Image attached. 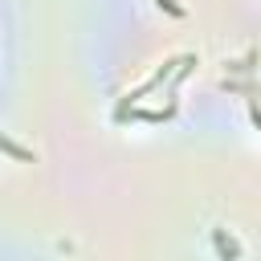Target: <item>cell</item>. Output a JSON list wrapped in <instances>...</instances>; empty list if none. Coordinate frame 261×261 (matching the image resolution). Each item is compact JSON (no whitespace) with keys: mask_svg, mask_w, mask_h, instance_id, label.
<instances>
[{"mask_svg":"<svg viewBox=\"0 0 261 261\" xmlns=\"http://www.w3.org/2000/svg\"><path fill=\"white\" fill-rule=\"evenodd\" d=\"M220 86H224V90H232V94H245V98H253V73H249L245 82H237V77H224Z\"/></svg>","mask_w":261,"mask_h":261,"instance_id":"cell-3","label":"cell"},{"mask_svg":"<svg viewBox=\"0 0 261 261\" xmlns=\"http://www.w3.org/2000/svg\"><path fill=\"white\" fill-rule=\"evenodd\" d=\"M212 245H216V253H220V257H232V261L241 257V245H232V241L224 237V228H212Z\"/></svg>","mask_w":261,"mask_h":261,"instance_id":"cell-1","label":"cell"},{"mask_svg":"<svg viewBox=\"0 0 261 261\" xmlns=\"http://www.w3.org/2000/svg\"><path fill=\"white\" fill-rule=\"evenodd\" d=\"M0 151H4V155H12V159H20V163H33V151H29V147H20V143H12L8 135H0Z\"/></svg>","mask_w":261,"mask_h":261,"instance_id":"cell-2","label":"cell"},{"mask_svg":"<svg viewBox=\"0 0 261 261\" xmlns=\"http://www.w3.org/2000/svg\"><path fill=\"white\" fill-rule=\"evenodd\" d=\"M159 8L171 12V16H184V4H179V0H159Z\"/></svg>","mask_w":261,"mask_h":261,"instance_id":"cell-5","label":"cell"},{"mask_svg":"<svg viewBox=\"0 0 261 261\" xmlns=\"http://www.w3.org/2000/svg\"><path fill=\"white\" fill-rule=\"evenodd\" d=\"M253 61H257V53L249 49L241 61H228V73H253Z\"/></svg>","mask_w":261,"mask_h":261,"instance_id":"cell-4","label":"cell"}]
</instances>
